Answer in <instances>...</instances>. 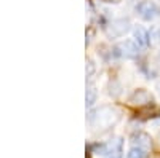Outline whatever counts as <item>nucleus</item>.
<instances>
[{
    "label": "nucleus",
    "mask_w": 160,
    "mask_h": 158,
    "mask_svg": "<svg viewBox=\"0 0 160 158\" xmlns=\"http://www.w3.org/2000/svg\"><path fill=\"white\" fill-rule=\"evenodd\" d=\"M117 120H118V115L112 107H101L99 110L95 112V115H90V122L99 128H109Z\"/></svg>",
    "instance_id": "f257e3e1"
},
{
    "label": "nucleus",
    "mask_w": 160,
    "mask_h": 158,
    "mask_svg": "<svg viewBox=\"0 0 160 158\" xmlns=\"http://www.w3.org/2000/svg\"><path fill=\"white\" fill-rule=\"evenodd\" d=\"M135 10H136V15L142 21H148V22H151L160 16V8L154 0H141V2H138Z\"/></svg>",
    "instance_id": "f03ea898"
},
{
    "label": "nucleus",
    "mask_w": 160,
    "mask_h": 158,
    "mask_svg": "<svg viewBox=\"0 0 160 158\" xmlns=\"http://www.w3.org/2000/svg\"><path fill=\"white\" fill-rule=\"evenodd\" d=\"M131 29V24L128 19L125 18H118V19H114L109 22L108 26V35L112 37V38H120V37H123L125 34H128Z\"/></svg>",
    "instance_id": "7ed1b4c3"
},
{
    "label": "nucleus",
    "mask_w": 160,
    "mask_h": 158,
    "mask_svg": "<svg viewBox=\"0 0 160 158\" xmlns=\"http://www.w3.org/2000/svg\"><path fill=\"white\" fill-rule=\"evenodd\" d=\"M117 50L120 53V56H125V58H135L138 53H139V46L135 40H123L117 45Z\"/></svg>",
    "instance_id": "20e7f679"
},
{
    "label": "nucleus",
    "mask_w": 160,
    "mask_h": 158,
    "mask_svg": "<svg viewBox=\"0 0 160 158\" xmlns=\"http://www.w3.org/2000/svg\"><path fill=\"white\" fill-rule=\"evenodd\" d=\"M130 104L133 105H146V104H151L152 102V94L149 93V91H146V89H136L135 93H133L130 96Z\"/></svg>",
    "instance_id": "39448f33"
},
{
    "label": "nucleus",
    "mask_w": 160,
    "mask_h": 158,
    "mask_svg": "<svg viewBox=\"0 0 160 158\" xmlns=\"http://www.w3.org/2000/svg\"><path fill=\"white\" fill-rule=\"evenodd\" d=\"M133 40L138 43L139 48H146L151 42V34L144 27H141V26H136V27L133 29Z\"/></svg>",
    "instance_id": "423d86ee"
},
{
    "label": "nucleus",
    "mask_w": 160,
    "mask_h": 158,
    "mask_svg": "<svg viewBox=\"0 0 160 158\" xmlns=\"http://www.w3.org/2000/svg\"><path fill=\"white\" fill-rule=\"evenodd\" d=\"M131 146H138V147H142L149 152L151 146H152V142H151V137L149 134H146V133H136V134H133L131 136Z\"/></svg>",
    "instance_id": "0eeeda50"
},
{
    "label": "nucleus",
    "mask_w": 160,
    "mask_h": 158,
    "mask_svg": "<svg viewBox=\"0 0 160 158\" xmlns=\"http://www.w3.org/2000/svg\"><path fill=\"white\" fill-rule=\"evenodd\" d=\"M96 99H98V89H96V86L93 83H90L87 86V93H85V104H87V107L88 109L93 107L95 102H96Z\"/></svg>",
    "instance_id": "6e6552de"
},
{
    "label": "nucleus",
    "mask_w": 160,
    "mask_h": 158,
    "mask_svg": "<svg viewBox=\"0 0 160 158\" xmlns=\"http://www.w3.org/2000/svg\"><path fill=\"white\" fill-rule=\"evenodd\" d=\"M127 156L128 158H146L148 156V150L142 149V147H138V146H131Z\"/></svg>",
    "instance_id": "1a4fd4ad"
},
{
    "label": "nucleus",
    "mask_w": 160,
    "mask_h": 158,
    "mask_svg": "<svg viewBox=\"0 0 160 158\" xmlns=\"http://www.w3.org/2000/svg\"><path fill=\"white\" fill-rule=\"evenodd\" d=\"M95 72H96V65H95V62H93L91 59H88V61H87V65H85L87 78H91L93 75H95Z\"/></svg>",
    "instance_id": "9d476101"
},
{
    "label": "nucleus",
    "mask_w": 160,
    "mask_h": 158,
    "mask_svg": "<svg viewBox=\"0 0 160 158\" xmlns=\"http://www.w3.org/2000/svg\"><path fill=\"white\" fill-rule=\"evenodd\" d=\"M151 38H154V42H160V29H154L151 34Z\"/></svg>",
    "instance_id": "9b49d317"
},
{
    "label": "nucleus",
    "mask_w": 160,
    "mask_h": 158,
    "mask_svg": "<svg viewBox=\"0 0 160 158\" xmlns=\"http://www.w3.org/2000/svg\"><path fill=\"white\" fill-rule=\"evenodd\" d=\"M106 158H122V152H115V153H111L109 156H106Z\"/></svg>",
    "instance_id": "f8f14e48"
},
{
    "label": "nucleus",
    "mask_w": 160,
    "mask_h": 158,
    "mask_svg": "<svg viewBox=\"0 0 160 158\" xmlns=\"http://www.w3.org/2000/svg\"><path fill=\"white\" fill-rule=\"evenodd\" d=\"M106 3H109V5H118L120 2H122V0H104Z\"/></svg>",
    "instance_id": "ddd939ff"
},
{
    "label": "nucleus",
    "mask_w": 160,
    "mask_h": 158,
    "mask_svg": "<svg viewBox=\"0 0 160 158\" xmlns=\"http://www.w3.org/2000/svg\"><path fill=\"white\" fill-rule=\"evenodd\" d=\"M157 88H158V94H160V83H158V86H157Z\"/></svg>",
    "instance_id": "4468645a"
},
{
    "label": "nucleus",
    "mask_w": 160,
    "mask_h": 158,
    "mask_svg": "<svg viewBox=\"0 0 160 158\" xmlns=\"http://www.w3.org/2000/svg\"><path fill=\"white\" fill-rule=\"evenodd\" d=\"M158 61H160V53H158Z\"/></svg>",
    "instance_id": "2eb2a0df"
}]
</instances>
